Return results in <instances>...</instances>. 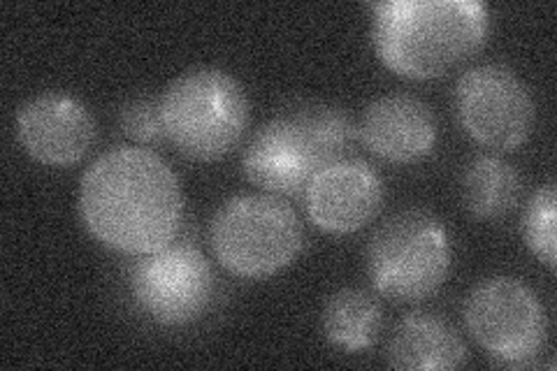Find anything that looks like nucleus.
<instances>
[{
  "mask_svg": "<svg viewBox=\"0 0 557 371\" xmlns=\"http://www.w3.org/2000/svg\"><path fill=\"white\" fill-rule=\"evenodd\" d=\"M79 217L102 246L147 256L172 244L182 227L184 198L177 174L143 147L104 151L84 172Z\"/></svg>",
  "mask_w": 557,
  "mask_h": 371,
  "instance_id": "f257e3e1",
  "label": "nucleus"
},
{
  "mask_svg": "<svg viewBox=\"0 0 557 371\" xmlns=\"http://www.w3.org/2000/svg\"><path fill=\"white\" fill-rule=\"evenodd\" d=\"M370 10L379 61L411 82L446 75L472 59L491 33V10L479 0H388Z\"/></svg>",
  "mask_w": 557,
  "mask_h": 371,
  "instance_id": "f03ea898",
  "label": "nucleus"
},
{
  "mask_svg": "<svg viewBox=\"0 0 557 371\" xmlns=\"http://www.w3.org/2000/svg\"><path fill=\"white\" fill-rule=\"evenodd\" d=\"M358 128L342 108L298 104L260 128L242 156L247 180L268 196H305L323 168L346 156Z\"/></svg>",
  "mask_w": 557,
  "mask_h": 371,
  "instance_id": "7ed1b4c3",
  "label": "nucleus"
},
{
  "mask_svg": "<svg viewBox=\"0 0 557 371\" xmlns=\"http://www.w3.org/2000/svg\"><path fill=\"white\" fill-rule=\"evenodd\" d=\"M165 139L200 163H214L242 143L249 128V98L219 67H198L174 79L161 96Z\"/></svg>",
  "mask_w": 557,
  "mask_h": 371,
  "instance_id": "20e7f679",
  "label": "nucleus"
},
{
  "mask_svg": "<svg viewBox=\"0 0 557 371\" xmlns=\"http://www.w3.org/2000/svg\"><path fill=\"white\" fill-rule=\"evenodd\" d=\"M302 239L295 209L268 193L223 202L209 225L216 260L239 279H268L286 270L298 260Z\"/></svg>",
  "mask_w": 557,
  "mask_h": 371,
  "instance_id": "39448f33",
  "label": "nucleus"
},
{
  "mask_svg": "<svg viewBox=\"0 0 557 371\" xmlns=\"http://www.w3.org/2000/svg\"><path fill=\"white\" fill-rule=\"evenodd\" d=\"M450 262L446 227L423 209L399 211L368 244L372 286L393 302L416 305L437 293L450 274Z\"/></svg>",
  "mask_w": 557,
  "mask_h": 371,
  "instance_id": "423d86ee",
  "label": "nucleus"
},
{
  "mask_svg": "<svg viewBox=\"0 0 557 371\" xmlns=\"http://www.w3.org/2000/svg\"><path fill=\"white\" fill-rule=\"evenodd\" d=\"M465 323L502 367L532 364L548 342V316L536 293L513 276H493L469 293Z\"/></svg>",
  "mask_w": 557,
  "mask_h": 371,
  "instance_id": "0eeeda50",
  "label": "nucleus"
},
{
  "mask_svg": "<svg viewBox=\"0 0 557 371\" xmlns=\"http://www.w3.org/2000/svg\"><path fill=\"white\" fill-rule=\"evenodd\" d=\"M137 309L163 327L198 323L214 302L212 264L194 244H168L139 258L131 270Z\"/></svg>",
  "mask_w": 557,
  "mask_h": 371,
  "instance_id": "6e6552de",
  "label": "nucleus"
},
{
  "mask_svg": "<svg viewBox=\"0 0 557 371\" xmlns=\"http://www.w3.org/2000/svg\"><path fill=\"white\" fill-rule=\"evenodd\" d=\"M456 114L476 145L495 151L525 145L536 119L530 88L504 65H476L460 75Z\"/></svg>",
  "mask_w": 557,
  "mask_h": 371,
  "instance_id": "1a4fd4ad",
  "label": "nucleus"
},
{
  "mask_svg": "<svg viewBox=\"0 0 557 371\" xmlns=\"http://www.w3.org/2000/svg\"><path fill=\"white\" fill-rule=\"evenodd\" d=\"M16 137L33 161L67 168L91 151L96 121L75 96L49 91L28 100L16 114Z\"/></svg>",
  "mask_w": 557,
  "mask_h": 371,
  "instance_id": "9d476101",
  "label": "nucleus"
},
{
  "mask_svg": "<svg viewBox=\"0 0 557 371\" xmlns=\"http://www.w3.org/2000/svg\"><path fill=\"white\" fill-rule=\"evenodd\" d=\"M311 223L330 235H351L368 227L383 205L379 172L360 158L323 168L305 190Z\"/></svg>",
  "mask_w": 557,
  "mask_h": 371,
  "instance_id": "9b49d317",
  "label": "nucleus"
},
{
  "mask_svg": "<svg viewBox=\"0 0 557 371\" xmlns=\"http://www.w3.org/2000/svg\"><path fill=\"white\" fill-rule=\"evenodd\" d=\"M358 135L381 161L411 165L437 147V119L428 102L409 94H388L364 108Z\"/></svg>",
  "mask_w": 557,
  "mask_h": 371,
  "instance_id": "f8f14e48",
  "label": "nucleus"
},
{
  "mask_svg": "<svg viewBox=\"0 0 557 371\" xmlns=\"http://www.w3.org/2000/svg\"><path fill=\"white\" fill-rule=\"evenodd\" d=\"M469 350L456 327L434 313H411L399 323L388 342L386 360L403 371L458 369Z\"/></svg>",
  "mask_w": 557,
  "mask_h": 371,
  "instance_id": "ddd939ff",
  "label": "nucleus"
},
{
  "mask_svg": "<svg viewBox=\"0 0 557 371\" xmlns=\"http://www.w3.org/2000/svg\"><path fill=\"white\" fill-rule=\"evenodd\" d=\"M462 205L474 219L497 221L509 217L522 196L520 172L497 156H481L462 174Z\"/></svg>",
  "mask_w": 557,
  "mask_h": 371,
  "instance_id": "4468645a",
  "label": "nucleus"
},
{
  "mask_svg": "<svg viewBox=\"0 0 557 371\" xmlns=\"http://www.w3.org/2000/svg\"><path fill=\"white\" fill-rule=\"evenodd\" d=\"M381 323V305L368 290L344 288L330 297L323 309L325 339L348 353L370 348L379 339Z\"/></svg>",
  "mask_w": 557,
  "mask_h": 371,
  "instance_id": "2eb2a0df",
  "label": "nucleus"
},
{
  "mask_svg": "<svg viewBox=\"0 0 557 371\" xmlns=\"http://www.w3.org/2000/svg\"><path fill=\"white\" fill-rule=\"evenodd\" d=\"M557 198H555V184L548 182L539 188L525 211V223H522V233H525L528 249L532 256L544 262L548 270H555L557 264V242H555V221H557Z\"/></svg>",
  "mask_w": 557,
  "mask_h": 371,
  "instance_id": "dca6fc26",
  "label": "nucleus"
},
{
  "mask_svg": "<svg viewBox=\"0 0 557 371\" xmlns=\"http://www.w3.org/2000/svg\"><path fill=\"white\" fill-rule=\"evenodd\" d=\"M121 131L139 145H161L165 139L163 114H161V98H135L124 110H121Z\"/></svg>",
  "mask_w": 557,
  "mask_h": 371,
  "instance_id": "f3484780",
  "label": "nucleus"
}]
</instances>
